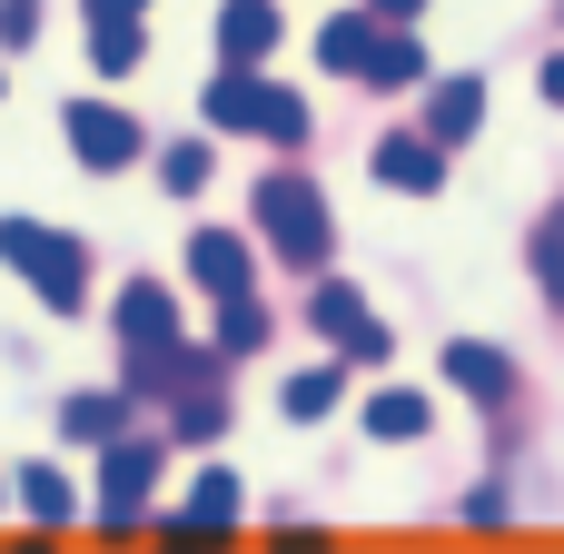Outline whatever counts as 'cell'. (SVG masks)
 I'll return each instance as SVG.
<instances>
[{
  "mask_svg": "<svg viewBox=\"0 0 564 554\" xmlns=\"http://www.w3.org/2000/svg\"><path fill=\"white\" fill-rule=\"evenodd\" d=\"M149 476H159V446H109V466H99V525H129L139 496H149Z\"/></svg>",
  "mask_w": 564,
  "mask_h": 554,
  "instance_id": "cell-7",
  "label": "cell"
},
{
  "mask_svg": "<svg viewBox=\"0 0 564 554\" xmlns=\"http://www.w3.org/2000/svg\"><path fill=\"white\" fill-rule=\"evenodd\" d=\"M188 278H198L208 297H248V238L198 228V238H188Z\"/></svg>",
  "mask_w": 564,
  "mask_h": 554,
  "instance_id": "cell-9",
  "label": "cell"
},
{
  "mask_svg": "<svg viewBox=\"0 0 564 554\" xmlns=\"http://www.w3.org/2000/svg\"><path fill=\"white\" fill-rule=\"evenodd\" d=\"M535 278H545V297L564 307V208H545V228H535Z\"/></svg>",
  "mask_w": 564,
  "mask_h": 554,
  "instance_id": "cell-21",
  "label": "cell"
},
{
  "mask_svg": "<svg viewBox=\"0 0 564 554\" xmlns=\"http://www.w3.org/2000/svg\"><path fill=\"white\" fill-rule=\"evenodd\" d=\"M0 258L40 287L50 317H79V307H89V248H79V238H59V228H40V218H0Z\"/></svg>",
  "mask_w": 564,
  "mask_h": 554,
  "instance_id": "cell-1",
  "label": "cell"
},
{
  "mask_svg": "<svg viewBox=\"0 0 564 554\" xmlns=\"http://www.w3.org/2000/svg\"><path fill=\"white\" fill-rule=\"evenodd\" d=\"M159 178H169V188H178V198H188V188H198V178H208V139H178V149H169V159H159Z\"/></svg>",
  "mask_w": 564,
  "mask_h": 554,
  "instance_id": "cell-22",
  "label": "cell"
},
{
  "mask_svg": "<svg viewBox=\"0 0 564 554\" xmlns=\"http://www.w3.org/2000/svg\"><path fill=\"white\" fill-rule=\"evenodd\" d=\"M337 397H347V387H337V367H307V377H288V387H278V406H288L297 426H317V416H337Z\"/></svg>",
  "mask_w": 564,
  "mask_h": 554,
  "instance_id": "cell-17",
  "label": "cell"
},
{
  "mask_svg": "<svg viewBox=\"0 0 564 554\" xmlns=\"http://www.w3.org/2000/svg\"><path fill=\"white\" fill-rule=\"evenodd\" d=\"M20 554H50V545H20Z\"/></svg>",
  "mask_w": 564,
  "mask_h": 554,
  "instance_id": "cell-28",
  "label": "cell"
},
{
  "mask_svg": "<svg viewBox=\"0 0 564 554\" xmlns=\"http://www.w3.org/2000/svg\"><path fill=\"white\" fill-rule=\"evenodd\" d=\"M545 99H555V109H564V50H555V59H545Z\"/></svg>",
  "mask_w": 564,
  "mask_h": 554,
  "instance_id": "cell-27",
  "label": "cell"
},
{
  "mask_svg": "<svg viewBox=\"0 0 564 554\" xmlns=\"http://www.w3.org/2000/svg\"><path fill=\"white\" fill-rule=\"evenodd\" d=\"M89 59L119 79V69H139V20H89Z\"/></svg>",
  "mask_w": 564,
  "mask_h": 554,
  "instance_id": "cell-20",
  "label": "cell"
},
{
  "mask_svg": "<svg viewBox=\"0 0 564 554\" xmlns=\"http://www.w3.org/2000/svg\"><path fill=\"white\" fill-rule=\"evenodd\" d=\"M416 10H426V0H377V20H397V30H406Z\"/></svg>",
  "mask_w": 564,
  "mask_h": 554,
  "instance_id": "cell-26",
  "label": "cell"
},
{
  "mask_svg": "<svg viewBox=\"0 0 564 554\" xmlns=\"http://www.w3.org/2000/svg\"><path fill=\"white\" fill-rule=\"evenodd\" d=\"M268 554H327V545H317V535H297V525H288V535H278V545H268Z\"/></svg>",
  "mask_w": 564,
  "mask_h": 554,
  "instance_id": "cell-25",
  "label": "cell"
},
{
  "mask_svg": "<svg viewBox=\"0 0 564 554\" xmlns=\"http://www.w3.org/2000/svg\"><path fill=\"white\" fill-rule=\"evenodd\" d=\"M218 50H228V69H258V59L278 50V10H268V0H228V10H218Z\"/></svg>",
  "mask_w": 564,
  "mask_h": 554,
  "instance_id": "cell-11",
  "label": "cell"
},
{
  "mask_svg": "<svg viewBox=\"0 0 564 554\" xmlns=\"http://www.w3.org/2000/svg\"><path fill=\"white\" fill-rule=\"evenodd\" d=\"M149 0H89V20H139Z\"/></svg>",
  "mask_w": 564,
  "mask_h": 554,
  "instance_id": "cell-24",
  "label": "cell"
},
{
  "mask_svg": "<svg viewBox=\"0 0 564 554\" xmlns=\"http://www.w3.org/2000/svg\"><path fill=\"white\" fill-rule=\"evenodd\" d=\"M446 377H456L466 397H486V406H496V397L516 387V367H506L496 347H446Z\"/></svg>",
  "mask_w": 564,
  "mask_h": 554,
  "instance_id": "cell-15",
  "label": "cell"
},
{
  "mask_svg": "<svg viewBox=\"0 0 564 554\" xmlns=\"http://www.w3.org/2000/svg\"><path fill=\"white\" fill-rule=\"evenodd\" d=\"M218 347H228V357H258V347H268V307H258V297H218Z\"/></svg>",
  "mask_w": 564,
  "mask_h": 554,
  "instance_id": "cell-18",
  "label": "cell"
},
{
  "mask_svg": "<svg viewBox=\"0 0 564 554\" xmlns=\"http://www.w3.org/2000/svg\"><path fill=\"white\" fill-rule=\"evenodd\" d=\"M69 149L89 169H129L139 159V129H129V109H69Z\"/></svg>",
  "mask_w": 564,
  "mask_h": 554,
  "instance_id": "cell-8",
  "label": "cell"
},
{
  "mask_svg": "<svg viewBox=\"0 0 564 554\" xmlns=\"http://www.w3.org/2000/svg\"><path fill=\"white\" fill-rule=\"evenodd\" d=\"M208 129H258V139L297 149V139H307V109H297V89H268V79L228 69V79L208 89Z\"/></svg>",
  "mask_w": 564,
  "mask_h": 554,
  "instance_id": "cell-3",
  "label": "cell"
},
{
  "mask_svg": "<svg viewBox=\"0 0 564 554\" xmlns=\"http://www.w3.org/2000/svg\"><path fill=\"white\" fill-rule=\"evenodd\" d=\"M20 506H30V525H69V486H59V466H20Z\"/></svg>",
  "mask_w": 564,
  "mask_h": 554,
  "instance_id": "cell-19",
  "label": "cell"
},
{
  "mask_svg": "<svg viewBox=\"0 0 564 554\" xmlns=\"http://www.w3.org/2000/svg\"><path fill=\"white\" fill-rule=\"evenodd\" d=\"M476 129H486V79H436V99H426V139L456 149V139H476Z\"/></svg>",
  "mask_w": 564,
  "mask_h": 554,
  "instance_id": "cell-10",
  "label": "cell"
},
{
  "mask_svg": "<svg viewBox=\"0 0 564 554\" xmlns=\"http://www.w3.org/2000/svg\"><path fill=\"white\" fill-rule=\"evenodd\" d=\"M119 416H129V397H69V406H59V436H69V446H109Z\"/></svg>",
  "mask_w": 564,
  "mask_h": 554,
  "instance_id": "cell-16",
  "label": "cell"
},
{
  "mask_svg": "<svg viewBox=\"0 0 564 554\" xmlns=\"http://www.w3.org/2000/svg\"><path fill=\"white\" fill-rule=\"evenodd\" d=\"M258 228L288 268H327L337 258V218H327V188L307 178H258Z\"/></svg>",
  "mask_w": 564,
  "mask_h": 554,
  "instance_id": "cell-2",
  "label": "cell"
},
{
  "mask_svg": "<svg viewBox=\"0 0 564 554\" xmlns=\"http://www.w3.org/2000/svg\"><path fill=\"white\" fill-rule=\"evenodd\" d=\"M357 79H377V89H416V79H426V50H416V40H406V30H397V20H387V30H377V50H367V69H357Z\"/></svg>",
  "mask_w": 564,
  "mask_h": 554,
  "instance_id": "cell-12",
  "label": "cell"
},
{
  "mask_svg": "<svg viewBox=\"0 0 564 554\" xmlns=\"http://www.w3.org/2000/svg\"><path fill=\"white\" fill-rule=\"evenodd\" d=\"M426 426H436V406H426L416 387H387V397L367 406V436H387V446H416Z\"/></svg>",
  "mask_w": 564,
  "mask_h": 554,
  "instance_id": "cell-13",
  "label": "cell"
},
{
  "mask_svg": "<svg viewBox=\"0 0 564 554\" xmlns=\"http://www.w3.org/2000/svg\"><path fill=\"white\" fill-rule=\"evenodd\" d=\"M119 337H129V357H159V347H178V297H169L159 278L119 287Z\"/></svg>",
  "mask_w": 564,
  "mask_h": 554,
  "instance_id": "cell-6",
  "label": "cell"
},
{
  "mask_svg": "<svg viewBox=\"0 0 564 554\" xmlns=\"http://www.w3.org/2000/svg\"><path fill=\"white\" fill-rule=\"evenodd\" d=\"M377 30H387L377 10H347V20H327V30H317V59H327V69H367Z\"/></svg>",
  "mask_w": 564,
  "mask_h": 554,
  "instance_id": "cell-14",
  "label": "cell"
},
{
  "mask_svg": "<svg viewBox=\"0 0 564 554\" xmlns=\"http://www.w3.org/2000/svg\"><path fill=\"white\" fill-rule=\"evenodd\" d=\"M377 178L406 188V198H436V188H446V149H436L426 129H387V139H377Z\"/></svg>",
  "mask_w": 564,
  "mask_h": 554,
  "instance_id": "cell-5",
  "label": "cell"
},
{
  "mask_svg": "<svg viewBox=\"0 0 564 554\" xmlns=\"http://www.w3.org/2000/svg\"><path fill=\"white\" fill-rule=\"evenodd\" d=\"M307 317H317V337H337V347H347V357H367V367H377V357H387V327H377V317H367V297H357V287H347V278H327V287H317V297H307Z\"/></svg>",
  "mask_w": 564,
  "mask_h": 554,
  "instance_id": "cell-4",
  "label": "cell"
},
{
  "mask_svg": "<svg viewBox=\"0 0 564 554\" xmlns=\"http://www.w3.org/2000/svg\"><path fill=\"white\" fill-rule=\"evenodd\" d=\"M30 20H40V0H0V40H30Z\"/></svg>",
  "mask_w": 564,
  "mask_h": 554,
  "instance_id": "cell-23",
  "label": "cell"
}]
</instances>
